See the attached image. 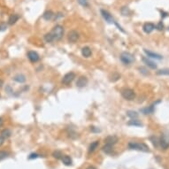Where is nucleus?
Masks as SVG:
<instances>
[{
  "mask_svg": "<svg viewBox=\"0 0 169 169\" xmlns=\"http://www.w3.org/2000/svg\"><path fill=\"white\" fill-rule=\"evenodd\" d=\"M128 148L131 150H141V151L144 152H149V147L145 143H136V142H129L128 143Z\"/></svg>",
  "mask_w": 169,
  "mask_h": 169,
  "instance_id": "f257e3e1",
  "label": "nucleus"
},
{
  "mask_svg": "<svg viewBox=\"0 0 169 169\" xmlns=\"http://www.w3.org/2000/svg\"><path fill=\"white\" fill-rule=\"evenodd\" d=\"M50 33H52L53 37H54V41L60 40V39L63 37L64 29H63V27L60 26V25H56V26L52 29V31H50Z\"/></svg>",
  "mask_w": 169,
  "mask_h": 169,
  "instance_id": "f03ea898",
  "label": "nucleus"
},
{
  "mask_svg": "<svg viewBox=\"0 0 169 169\" xmlns=\"http://www.w3.org/2000/svg\"><path fill=\"white\" fill-rule=\"evenodd\" d=\"M120 60L125 65H130L135 61V58L129 52H122L120 55Z\"/></svg>",
  "mask_w": 169,
  "mask_h": 169,
  "instance_id": "7ed1b4c3",
  "label": "nucleus"
},
{
  "mask_svg": "<svg viewBox=\"0 0 169 169\" xmlns=\"http://www.w3.org/2000/svg\"><path fill=\"white\" fill-rule=\"evenodd\" d=\"M121 95L123 97V98H125L126 100H128V101H131V100H134L136 98V93L133 89H124L123 91L121 92Z\"/></svg>",
  "mask_w": 169,
  "mask_h": 169,
  "instance_id": "20e7f679",
  "label": "nucleus"
},
{
  "mask_svg": "<svg viewBox=\"0 0 169 169\" xmlns=\"http://www.w3.org/2000/svg\"><path fill=\"white\" fill-rule=\"evenodd\" d=\"M75 78V73L73 72H70V73H67L64 75L63 79H62V83L63 84H66V85H68L73 82L74 79Z\"/></svg>",
  "mask_w": 169,
  "mask_h": 169,
  "instance_id": "39448f33",
  "label": "nucleus"
},
{
  "mask_svg": "<svg viewBox=\"0 0 169 169\" xmlns=\"http://www.w3.org/2000/svg\"><path fill=\"white\" fill-rule=\"evenodd\" d=\"M159 144L162 147V149L166 150L169 147V136L166 135H162L159 140Z\"/></svg>",
  "mask_w": 169,
  "mask_h": 169,
  "instance_id": "423d86ee",
  "label": "nucleus"
},
{
  "mask_svg": "<svg viewBox=\"0 0 169 169\" xmlns=\"http://www.w3.org/2000/svg\"><path fill=\"white\" fill-rule=\"evenodd\" d=\"M68 41L71 42V43H75V42L78 41L79 39V33L75 30H71L70 32L68 33Z\"/></svg>",
  "mask_w": 169,
  "mask_h": 169,
  "instance_id": "0eeeda50",
  "label": "nucleus"
},
{
  "mask_svg": "<svg viewBox=\"0 0 169 169\" xmlns=\"http://www.w3.org/2000/svg\"><path fill=\"white\" fill-rule=\"evenodd\" d=\"M27 58H29V59L32 63H36V62H37L40 59L39 55L36 52H33V50H30V52H27Z\"/></svg>",
  "mask_w": 169,
  "mask_h": 169,
  "instance_id": "6e6552de",
  "label": "nucleus"
},
{
  "mask_svg": "<svg viewBox=\"0 0 169 169\" xmlns=\"http://www.w3.org/2000/svg\"><path fill=\"white\" fill-rule=\"evenodd\" d=\"M101 14H102V16H103L104 19H105L108 23H115L114 20L112 19V15H111L107 11H105V10H101Z\"/></svg>",
  "mask_w": 169,
  "mask_h": 169,
  "instance_id": "1a4fd4ad",
  "label": "nucleus"
},
{
  "mask_svg": "<svg viewBox=\"0 0 169 169\" xmlns=\"http://www.w3.org/2000/svg\"><path fill=\"white\" fill-rule=\"evenodd\" d=\"M87 84H88V79H87V77H85V76H80V77L77 79V81H76V86L77 87L82 88V87L86 86Z\"/></svg>",
  "mask_w": 169,
  "mask_h": 169,
  "instance_id": "9d476101",
  "label": "nucleus"
},
{
  "mask_svg": "<svg viewBox=\"0 0 169 169\" xmlns=\"http://www.w3.org/2000/svg\"><path fill=\"white\" fill-rule=\"evenodd\" d=\"M155 25L153 24V23H150V22H148V23H145L144 25H143V31L145 32V33H147V34H149V33H151L152 31L155 29Z\"/></svg>",
  "mask_w": 169,
  "mask_h": 169,
  "instance_id": "9b49d317",
  "label": "nucleus"
},
{
  "mask_svg": "<svg viewBox=\"0 0 169 169\" xmlns=\"http://www.w3.org/2000/svg\"><path fill=\"white\" fill-rule=\"evenodd\" d=\"M105 143H108V144L113 145L118 142V137L115 136H109L105 139Z\"/></svg>",
  "mask_w": 169,
  "mask_h": 169,
  "instance_id": "f8f14e48",
  "label": "nucleus"
},
{
  "mask_svg": "<svg viewBox=\"0 0 169 169\" xmlns=\"http://www.w3.org/2000/svg\"><path fill=\"white\" fill-rule=\"evenodd\" d=\"M144 52L145 54L147 55L149 58H152V59H162V57L161 55L159 54H157V53H154L152 52H150V50H147L146 49H144Z\"/></svg>",
  "mask_w": 169,
  "mask_h": 169,
  "instance_id": "ddd939ff",
  "label": "nucleus"
},
{
  "mask_svg": "<svg viewBox=\"0 0 169 169\" xmlns=\"http://www.w3.org/2000/svg\"><path fill=\"white\" fill-rule=\"evenodd\" d=\"M143 61L144 62V63L146 64V66H149L150 68H151V69L157 68V65L155 64L153 61H151V60H150L149 59H147V58H143Z\"/></svg>",
  "mask_w": 169,
  "mask_h": 169,
  "instance_id": "4468645a",
  "label": "nucleus"
},
{
  "mask_svg": "<svg viewBox=\"0 0 169 169\" xmlns=\"http://www.w3.org/2000/svg\"><path fill=\"white\" fill-rule=\"evenodd\" d=\"M61 159H62V162H63L64 165H66V166H72V163H73V161H72V159L69 156H67V155H64V156H62Z\"/></svg>",
  "mask_w": 169,
  "mask_h": 169,
  "instance_id": "2eb2a0df",
  "label": "nucleus"
},
{
  "mask_svg": "<svg viewBox=\"0 0 169 169\" xmlns=\"http://www.w3.org/2000/svg\"><path fill=\"white\" fill-rule=\"evenodd\" d=\"M19 19H20V16L18 14H12L10 16V18H9V20H8L9 25L15 24V23L18 21V20H19Z\"/></svg>",
  "mask_w": 169,
  "mask_h": 169,
  "instance_id": "dca6fc26",
  "label": "nucleus"
},
{
  "mask_svg": "<svg viewBox=\"0 0 169 169\" xmlns=\"http://www.w3.org/2000/svg\"><path fill=\"white\" fill-rule=\"evenodd\" d=\"M91 50H90V48L89 47H83L82 49V54L83 57L85 58H89L91 56Z\"/></svg>",
  "mask_w": 169,
  "mask_h": 169,
  "instance_id": "f3484780",
  "label": "nucleus"
},
{
  "mask_svg": "<svg viewBox=\"0 0 169 169\" xmlns=\"http://www.w3.org/2000/svg\"><path fill=\"white\" fill-rule=\"evenodd\" d=\"M13 80H14L15 82H19V83H23V82H26V77H25V75L19 74V75H15L14 77H13Z\"/></svg>",
  "mask_w": 169,
  "mask_h": 169,
  "instance_id": "a211bd4d",
  "label": "nucleus"
},
{
  "mask_svg": "<svg viewBox=\"0 0 169 169\" xmlns=\"http://www.w3.org/2000/svg\"><path fill=\"white\" fill-rule=\"evenodd\" d=\"M141 112H143V114H150L154 112V106L153 105H150L149 107H146V108H143L141 109Z\"/></svg>",
  "mask_w": 169,
  "mask_h": 169,
  "instance_id": "6ab92c4d",
  "label": "nucleus"
},
{
  "mask_svg": "<svg viewBox=\"0 0 169 169\" xmlns=\"http://www.w3.org/2000/svg\"><path fill=\"white\" fill-rule=\"evenodd\" d=\"M54 16V13H52V11H46L43 15V18L45 20H50L53 18Z\"/></svg>",
  "mask_w": 169,
  "mask_h": 169,
  "instance_id": "aec40b11",
  "label": "nucleus"
},
{
  "mask_svg": "<svg viewBox=\"0 0 169 169\" xmlns=\"http://www.w3.org/2000/svg\"><path fill=\"white\" fill-rule=\"evenodd\" d=\"M103 151L105 152L106 154H111L112 152V145L108 144V143H105V145L103 147Z\"/></svg>",
  "mask_w": 169,
  "mask_h": 169,
  "instance_id": "412c9836",
  "label": "nucleus"
},
{
  "mask_svg": "<svg viewBox=\"0 0 169 169\" xmlns=\"http://www.w3.org/2000/svg\"><path fill=\"white\" fill-rule=\"evenodd\" d=\"M128 125H129V126H135V127H141V126H143V124L141 123L139 120H136V119H133V120H129V121L128 122Z\"/></svg>",
  "mask_w": 169,
  "mask_h": 169,
  "instance_id": "4be33fe9",
  "label": "nucleus"
},
{
  "mask_svg": "<svg viewBox=\"0 0 169 169\" xmlns=\"http://www.w3.org/2000/svg\"><path fill=\"white\" fill-rule=\"evenodd\" d=\"M98 145H99L98 141H95V142L91 143V144L89 145V152H93V151H95L97 148L98 147Z\"/></svg>",
  "mask_w": 169,
  "mask_h": 169,
  "instance_id": "5701e85b",
  "label": "nucleus"
},
{
  "mask_svg": "<svg viewBox=\"0 0 169 169\" xmlns=\"http://www.w3.org/2000/svg\"><path fill=\"white\" fill-rule=\"evenodd\" d=\"M12 135V132L10 129H4L3 131L1 132V136H3V137L4 138V139H6V138H9Z\"/></svg>",
  "mask_w": 169,
  "mask_h": 169,
  "instance_id": "b1692460",
  "label": "nucleus"
},
{
  "mask_svg": "<svg viewBox=\"0 0 169 169\" xmlns=\"http://www.w3.org/2000/svg\"><path fill=\"white\" fill-rule=\"evenodd\" d=\"M127 115H128L129 118H131V120L137 119V117H138V113L135 112V111H128V112H127Z\"/></svg>",
  "mask_w": 169,
  "mask_h": 169,
  "instance_id": "393cba45",
  "label": "nucleus"
},
{
  "mask_svg": "<svg viewBox=\"0 0 169 169\" xmlns=\"http://www.w3.org/2000/svg\"><path fill=\"white\" fill-rule=\"evenodd\" d=\"M44 40L46 43H52V42L54 41V37H53V36L52 35V33H47L44 36Z\"/></svg>",
  "mask_w": 169,
  "mask_h": 169,
  "instance_id": "a878e982",
  "label": "nucleus"
},
{
  "mask_svg": "<svg viewBox=\"0 0 169 169\" xmlns=\"http://www.w3.org/2000/svg\"><path fill=\"white\" fill-rule=\"evenodd\" d=\"M157 75H169V68H164L157 71Z\"/></svg>",
  "mask_w": 169,
  "mask_h": 169,
  "instance_id": "bb28decb",
  "label": "nucleus"
},
{
  "mask_svg": "<svg viewBox=\"0 0 169 169\" xmlns=\"http://www.w3.org/2000/svg\"><path fill=\"white\" fill-rule=\"evenodd\" d=\"M121 13H122V15L127 16L130 13V10H129L128 7H127V6H123V7L121 8Z\"/></svg>",
  "mask_w": 169,
  "mask_h": 169,
  "instance_id": "cd10ccee",
  "label": "nucleus"
},
{
  "mask_svg": "<svg viewBox=\"0 0 169 169\" xmlns=\"http://www.w3.org/2000/svg\"><path fill=\"white\" fill-rule=\"evenodd\" d=\"M9 153L4 150H0V160H3V159H6L8 157Z\"/></svg>",
  "mask_w": 169,
  "mask_h": 169,
  "instance_id": "c85d7f7f",
  "label": "nucleus"
},
{
  "mask_svg": "<svg viewBox=\"0 0 169 169\" xmlns=\"http://www.w3.org/2000/svg\"><path fill=\"white\" fill-rule=\"evenodd\" d=\"M62 153L59 151V150H56V151H54L53 152V157L54 158H56V159H60V158H62Z\"/></svg>",
  "mask_w": 169,
  "mask_h": 169,
  "instance_id": "c756f323",
  "label": "nucleus"
},
{
  "mask_svg": "<svg viewBox=\"0 0 169 169\" xmlns=\"http://www.w3.org/2000/svg\"><path fill=\"white\" fill-rule=\"evenodd\" d=\"M138 70L140 71V73H142V74H143V75H149V72L147 71V69L145 68V67H143V66H141V67L138 68Z\"/></svg>",
  "mask_w": 169,
  "mask_h": 169,
  "instance_id": "7c9ffc66",
  "label": "nucleus"
},
{
  "mask_svg": "<svg viewBox=\"0 0 169 169\" xmlns=\"http://www.w3.org/2000/svg\"><path fill=\"white\" fill-rule=\"evenodd\" d=\"M150 140L152 141V143H153V145H154V146H156V147L158 146V143H159V142L158 141V139H157V137H156V136H152V137L150 138Z\"/></svg>",
  "mask_w": 169,
  "mask_h": 169,
  "instance_id": "2f4dec72",
  "label": "nucleus"
},
{
  "mask_svg": "<svg viewBox=\"0 0 169 169\" xmlns=\"http://www.w3.org/2000/svg\"><path fill=\"white\" fill-rule=\"evenodd\" d=\"M39 157V155L37 153H31L29 156V159H37Z\"/></svg>",
  "mask_w": 169,
  "mask_h": 169,
  "instance_id": "473e14b6",
  "label": "nucleus"
},
{
  "mask_svg": "<svg viewBox=\"0 0 169 169\" xmlns=\"http://www.w3.org/2000/svg\"><path fill=\"white\" fill-rule=\"evenodd\" d=\"M163 27H164V25L162 22H159V24L156 26V29H158L159 30H163Z\"/></svg>",
  "mask_w": 169,
  "mask_h": 169,
  "instance_id": "72a5a7b5",
  "label": "nucleus"
},
{
  "mask_svg": "<svg viewBox=\"0 0 169 169\" xmlns=\"http://www.w3.org/2000/svg\"><path fill=\"white\" fill-rule=\"evenodd\" d=\"M78 1H79V3L81 4H82L83 6H88V5H89L88 3H87V0H78Z\"/></svg>",
  "mask_w": 169,
  "mask_h": 169,
  "instance_id": "f704fd0d",
  "label": "nucleus"
},
{
  "mask_svg": "<svg viewBox=\"0 0 169 169\" xmlns=\"http://www.w3.org/2000/svg\"><path fill=\"white\" fill-rule=\"evenodd\" d=\"M7 27L5 24H4V23H2L1 25H0V31H4V30H5V29Z\"/></svg>",
  "mask_w": 169,
  "mask_h": 169,
  "instance_id": "c9c22d12",
  "label": "nucleus"
},
{
  "mask_svg": "<svg viewBox=\"0 0 169 169\" xmlns=\"http://www.w3.org/2000/svg\"><path fill=\"white\" fill-rule=\"evenodd\" d=\"M4 142V138L1 135H0V146H1V145L3 144Z\"/></svg>",
  "mask_w": 169,
  "mask_h": 169,
  "instance_id": "e433bc0d",
  "label": "nucleus"
},
{
  "mask_svg": "<svg viewBox=\"0 0 169 169\" xmlns=\"http://www.w3.org/2000/svg\"><path fill=\"white\" fill-rule=\"evenodd\" d=\"M91 130H92V131H95V132H99V129H95V127H92V128H91Z\"/></svg>",
  "mask_w": 169,
  "mask_h": 169,
  "instance_id": "4c0bfd02",
  "label": "nucleus"
},
{
  "mask_svg": "<svg viewBox=\"0 0 169 169\" xmlns=\"http://www.w3.org/2000/svg\"><path fill=\"white\" fill-rule=\"evenodd\" d=\"M3 84H4V82H3V80H2V79H0V88H1L2 86H3Z\"/></svg>",
  "mask_w": 169,
  "mask_h": 169,
  "instance_id": "58836bf2",
  "label": "nucleus"
},
{
  "mask_svg": "<svg viewBox=\"0 0 169 169\" xmlns=\"http://www.w3.org/2000/svg\"><path fill=\"white\" fill-rule=\"evenodd\" d=\"M2 125H3V119H2V118H0V128L2 127Z\"/></svg>",
  "mask_w": 169,
  "mask_h": 169,
  "instance_id": "ea45409f",
  "label": "nucleus"
},
{
  "mask_svg": "<svg viewBox=\"0 0 169 169\" xmlns=\"http://www.w3.org/2000/svg\"><path fill=\"white\" fill-rule=\"evenodd\" d=\"M87 169H96L94 167V166H89V167H88Z\"/></svg>",
  "mask_w": 169,
  "mask_h": 169,
  "instance_id": "a19ab883",
  "label": "nucleus"
},
{
  "mask_svg": "<svg viewBox=\"0 0 169 169\" xmlns=\"http://www.w3.org/2000/svg\"><path fill=\"white\" fill-rule=\"evenodd\" d=\"M0 98H1V95H0Z\"/></svg>",
  "mask_w": 169,
  "mask_h": 169,
  "instance_id": "79ce46f5",
  "label": "nucleus"
}]
</instances>
